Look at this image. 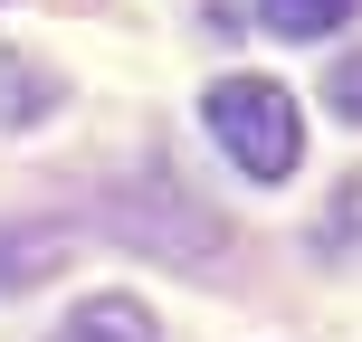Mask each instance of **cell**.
Segmentation results:
<instances>
[{
	"instance_id": "cell-4",
	"label": "cell",
	"mask_w": 362,
	"mask_h": 342,
	"mask_svg": "<svg viewBox=\"0 0 362 342\" xmlns=\"http://www.w3.org/2000/svg\"><path fill=\"white\" fill-rule=\"evenodd\" d=\"M57 257H67L57 228H0V286H38V276H57Z\"/></svg>"
},
{
	"instance_id": "cell-7",
	"label": "cell",
	"mask_w": 362,
	"mask_h": 342,
	"mask_svg": "<svg viewBox=\"0 0 362 342\" xmlns=\"http://www.w3.org/2000/svg\"><path fill=\"white\" fill-rule=\"evenodd\" d=\"M325 228H334V238H362V181H353L344 200H334V219H325Z\"/></svg>"
},
{
	"instance_id": "cell-1",
	"label": "cell",
	"mask_w": 362,
	"mask_h": 342,
	"mask_svg": "<svg viewBox=\"0 0 362 342\" xmlns=\"http://www.w3.org/2000/svg\"><path fill=\"white\" fill-rule=\"evenodd\" d=\"M200 114H210V143L229 152L248 181H286V171H296V152H305L296 95L276 86V76H219V86L200 95Z\"/></svg>"
},
{
	"instance_id": "cell-2",
	"label": "cell",
	"mask_w": 362,
	"mask_h": 342,
	"mask_svg": "<svg viewBox=\"0 0 362 342\" xmlns=\"http://www.w3.org/2000/svg\"><path fill=\"white\" fill-rule=\"evenodd\" d=\"M48 114H57V67H38V57L0 48V133L48 124Z\"/></svg>"
},
{
	"instance_id": "cell-5",
	"label": "cell",
	"mask_w": 362,
	"mask_h": 342,
	"mask_svg": "<svg viewBox=\"0 0 362 342\" xmlns=\"http://www.w3.org/2000/svg\"><path fill=\"white\" fill-rule=\"evenodd\" d=\"M353 10L362 0H257V19H267L276 38H325V29H344Z\"/></svg>"
},
{
	"instance_id": "cell-6",
	"label": "cell",
	"mask_w": 362,
	"mask_h": 342,
	"mask_svg": "<svg viewBox=\"0 0 362 342\" xmlns=\"http://www.w3.org/2000/svg\"><path fill=\"white\" fill-rule=\"evenodd\" d=\"M325 105L344 114V124H362V57H344V67L325 76Z\"/></svg>"
},
{
	"instance_id": "cell-3",
	"label": "cell",
	"mask_w": 362,
	"mask_h": 342,
	"mask_svg": "<svg viewBox=\"0 0 362 342\" xmlns=\"http://www.w3.org/2000/svg\"><path fill=\"white\" fill-rule=\"evenodd\" d=\"M48 342H163V324H153L134 295H95V305H76Z\"/></svg>"
}]
</instances>
